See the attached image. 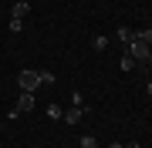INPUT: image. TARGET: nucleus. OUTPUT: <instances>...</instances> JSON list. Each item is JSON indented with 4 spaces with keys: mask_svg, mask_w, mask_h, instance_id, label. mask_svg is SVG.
Returning <instances> with one entry per match:
<instances>
[{
    "mask_svg": "<svg viewBox=\"0 0 152 148\" xmlns=\"http://www.w3.org/2000/svg\"><path fill=\"white\" fill-rule=\"evenodd\" d=\"M17 88L20 91H37V88H44V81H41V71H20L17 74Z\"/></svg>",
    "mask_w": 152,
    "mask_h": 148,
    "instance_id": "1",
    "label": "nucleus"
},
{
    "mask_svg": "<svg viewBox=\"0 0 152 148\" xmlns=\"http://www.w3.org/2000/svg\"><path fill=\"white\" fill-rule=\"evenodd\" d=\"M149 44H145V40H139V34H135V40H132V44H129V54L132 57H135V64H145V61H149Z\"/></svg>",
    "mask_w": 152,
    "mask_h": 148,
    "instance_id": "2",
    "label": "nucleus"
},
{
    "mask_svg": "<svg viewBox=\"0 0 152 148\" xmlns=\"http://www.w3.org/2000/svg\"><path fill=\"white\" fill-rule=\"evenodd\" d=\"M17 115H24V111H34V94L31 91H20V98H17Z\"/></svg>",
    "mask_w": 152,
    "mask_h": 148,
    "instance_id": "3",
    "label": "nucleus"
},
{
    "mask_svg": "<svg viewBox=\"0 0 152 148\" xmlns=\"http://www.w3.org/2000/svg\"><path fill=\"white\" fill-rule=\"evenodd\" d=\"M115 37H118V40H122L125 47H129L132 40H135V30H132V27H118V30H115Z\"/></svg>",
    "mask_w": 152,
    "mask_h": 148,
    "instance_id": "4",
    "label": "nucleus"
},
{
    "mask_svg": "<svg viewBox=\"0 0 152 148\" xmlns=\"http://www.w3.org/2000/svg\"><path fill=\"white\" fill-rule=\"evenodd\" d=\"M85 111H88V108H71V111H64V121H68V125H78Z\"/></svg>",
    "mask_w": 152,
    "mask_h": 148,
    "instance_id": "5",
    "label": "nucleus"
},
{
    "mask_svg": "<svg viewBox=\"0 0 152 148\" xmlns=\"http://www.w3.org/2000/svg\"><path fill=\"white\" fill-rule=\"evenodd\" d=\"M27 10H31V7L24 4V0H17V4H14V14H10V17H14V20H24V17H27Z\"/></svg>",
    "mask_w": 152,
    "mask_h": 148,
    "instance_id": "6",
    "label": "nucleus"
},
{
    "mask_svg": "<svg viewBox=\"0 0 152 148\" xmlns=\"http://www.w3.org/2000/svg\"><path fill=\"white\" fill-rule=\"evenodd\" d=\"M48 118H51V121L64 118V111H61V104H48Z\"/></svg>",
    "mask_w": 152,
    "mask_h": 148,
    "instance_id": "7",
    "label": "nucleus"
},
{
    "mask_svg": "<svg viewBox=\"0 0 152 148\" xmlns=\"http://www.w3.org/2000/svg\"><path fill=\"white\" fill-rule=\"evenodd\" d=\"M81 148H98V138L95 135H81Z\"/></svg>",
    "mask_w": 152,
    "mask_h": 148,
    "instance_id": "8",
    "label": "nucleus"
},
{
    "mask_svg": "<svg viewBox=\"0 0 152 148\" xmlns=\"http://www.w3.org/2000/svg\"><path fill=\"white\" fill-rule=\"evenodd\" d=\"M132 67H135V57L125 54V57H122V71H132Z\"/></svg>",
    "mask_w": 152,
    "mask_h": 148,
    "instance_id": "9",
    "label": "nucleus"
},
{
    "mask_svg": "<svg viewBox=\"0 0 152 148\" xmlns=\"http://www.w3.org/2000/svg\"><path fill=\"white\" fill-rule=\"evenodd\" d=\"M139 40H145V44L152 47V27H145V30H139Z\"/></svg>",
    "mask_w": 152,
    "mask_h": 148,
    "instance_id": "10",
    "label": "nucleus"
},
{
    "mask_svg": "<svg viewBox=\"0 0 152 148\" xmlns=\"http://www.w3.org/2000/svg\"><path fill=\"white\" fill-rule=\"evenodd\" d=\"M95 51H105V47H108V40H105V37H95V44H91Z\"/></svg>",
    "mask_w": 152,
    "mask_h": 148,
    "instance_id": "11",
    "label": "nucleus"
},
{
    "mask_svg": "<svg viewBox=\"0 0 152 148\" xmlns=\"http://www.w3.org/2000/svg\"><path fill=\"white\" fill-rule=\"evenodd\" d=\"M145 91H149V98H152V81H149V84H145Z\"/></svg>",
    "mask_w": 152,
    "mask_h": 148,
    "instance_id": "12",
    "label": "nucleus"
},
{
    "mask_svg": "<svg viewBox=\"0 0 152 148\" xmlns=\"http://www.w3.org/2000/svg\"><path fill=\"white\" fill-rule=\"evenodd\" d=\"M125 148H142V145H139V142H132V145H125Z\"/></svg>",
    "mask_w": 152,
    "mask_h": 148,
    "instance_id": "13",
    "label": "nucleus"
},
{
    "mask_svg": "<svg viewBox=\"0 0 152 148\" xmlns=\"http://www.w3.org/2000/svg\"><path fill=\"white\" fill-rule=\"evenodd\" d=\"M108 148H125V145H118V142H115V145H108Z\"/></svg>",
    "mask_w": 152,
    "mask_h": 148,
    "instance_id": "14",
    "label": "nucleus"
},
{
    "mask_svg": "<svg viewBox=\"0 0 152 148\" xmlns=\"http://www.w3.org/2000/svg\"><path fill=\"white\" fill-rule=\"evenodd\" d=\"M145 64H152V51H149V61H145Z\"/></svg>",
    "mask_w": 152,
    "mask_h": 148,
    "instance_id": "15",
    "label": "nucleus"
}]
</instances>
